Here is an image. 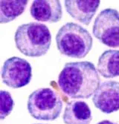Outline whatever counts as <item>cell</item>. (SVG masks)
<instances>
[{"label":"cell","instance_id":"1","mask_svg":"<svg viewBox=\"0 0 119 124\" xmlns=\"http://www.w3.org/2000/svg\"><path fill=\"white\" fill-rule=\"evenodd\" d=\"M62 92L72 99H89L100 85V77L93 63L83 61L69 62L58 77Z\"/></svg>","mask_w":119,"mask_h":124},{"label":"cell","instance_id":"13","mask_svg":"<svg viewBox=\"0 0 119 124\" xmlns=\"http://www.w3.org/2000/svg\"><path fill=\"white\" fill-rule=\"evenodd\" d=\"M1 107H0V119L3 120L7 116H8L13 111L14 106V100L10 94L5 91L1 90Z\"/></svg>","mask_w":119,"mask_h":124},{"label":"cell","instance_id":"14","mask_svg":"<svg viewBox=\"0 0 119 124\" xmlns=\"http://www.w3.org/2000/svg\"><path fill=\"white\" fill-rule=\"evenodd\" d=\"M97 124H118L115 122H112L110 120H102L99 123H98Z\"/></svg>","mask_w":119,"mask_h":124},{"label":"cell","instance_id":"10","mask_svg":"<svg viewBox=\"0 0 119 124\" xmlns=\"http://www.w3.org/2000/svg\"><path fill=\"white\" fill-rule=\"evenodd\" d=\"M63 119L66 124H90L92 111L84 101H71L66 106Z\"/></svg>","mask_w":119,"mask_h":124},{"label":"cell","instance_id":"12","mask_svg":"<svg viewBox=\"0 0 119 124\" xmlns=\"http://www.w3.org/2000/svg\"><path fill=\"white\" fill-rule=\"evenodd\" d=\"M27 0L19 1H0V22L8 23L23 14L28 5Z\"/></svg>","mask_w":119,"mask_h":124},{"label":"cell","instance_id":"4","mask_svg":"<svg viewBox=\"0 0 119 124\" xmlns=\"http://www.w3.org/2000/svg\"><path fill=\"white\" fill-rule=\"evenodd\" d=\"M60 96L49 88H42L32 92L28 100V110L32 117L38 120L52 121L62 112Z\"/></svg>","mask_w":119,"mask_h":124},{"label":"cell","instance_id":"11","mask_svg":"<svg viewBox=\"0 0 119 124\" xmlns=\"http://www.w3.org/2000/svg\"><path fill=\"white\" fill-rule=\"evenodd\" d=\"M98 71L105 78L119 77V50L104 51L98 59Z\"/></svg>","mask_w":119,"mask_h":124},{"label":"cell","instance_id":"8","mask_svg":"<svg viewBox=\"0 0 119 124\" xmlns=\"http://www.w3.org/2000/svg\"><path fill=\"white\" fill-rule=\"evenodd\" d=\"M30 11L34 19L49 23L59 22L63 16L62 5L58 0H35L31 4Z\"/></svg>","mask_w":119,"mask_h":124},{"label":"cell","instance_id":"3","mask_svg":"<svg viewBox=\"0 0 119 124\" xmlns=\"http://www.w3.org/2000/svg\"><path fill=\"white\" fill-rule=\"evenodd\" d=\"M57 47L66 57L82 59L92 48L93 39L86 28L74 22L63 25L56 35Z\"/></svg>","mask_w":119,"mask_h":124},{"label":"cell","instance_id":"7","mask_svg":"<svg viewBox=\"0 0 119 124\" xmlns=\"http://www.w3.org/2000/svg\"><path fill=\"white\" fill-rule=\"evenodd\" d=\"M95 106L105 114L119 110V82L105 81L100 84L93 95Z\"/></svg>","mask_w":119,"mask_h":124},{"label":"cell","instance_id":"15","mask_svg":"<svg viewBox=\"0 0 119 124\" xmlns=\"http://www.w3.org/2000/svg\"><path fill=\"white\" fill-rule=\"evenodd\" d=\"M37 124H42V123H37Z\"/></svg>","mask_w":119,"mask_h":124},{"label":"cell","instance_id":"2","mask_svg":"<svg viewBox=\"0 0 119 124\" xmlns=\"http://www.w3.org/2000/svg\"><path fill=\"white\" fill-rule=\"evenodd\" d=\"M16 47L24 55L39 57L45 55L51 44V35L48 28L39 22L22 25L16 31Z\"/></svg>","mask_w":119,"mask_h":124},{"label":"cell","instance_id":"9","mask_svg":"<svg viewBox=\"0 0 119 124\" xmlns=\"http://www.w3.org/2000/svg\"><path fill=\"white\" fill-rule=\"evenodd\" d=\"M100 5L99 0H66V11L75 20L86 25H89Z\"/></svg>","mask_w":119,"mask_h":124},{"label":"cell","instance_id":"5","mask_svg":"<svg viewBox=\"0 0 119 124\" xmlns=\"http://www.w3.org/2000/svg\"><path fill=\"white\" fill-rule=\"evenodd\" d=\"M93 35L101 43L110 48L119 47V13L106 8L97 16L92 28Z\"/></svg>","mask_w":119,"mask_h":124},{"label":"cell","instance_id":"6","mask_svg":"<svg viewBox=\"0 0 119 124\" xmlns=\"http://www.w3.org/2000/svg\"><path fill=\"white\" fill-rule=\"evenodd\" d=\"M31 77L32 68L26 60L13 57L5 61L2 69V79L8 87H24L31 82Z\"/></svg>","mask_w":119,"mask_h":124}]
</instances>
